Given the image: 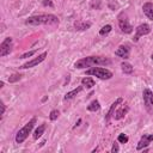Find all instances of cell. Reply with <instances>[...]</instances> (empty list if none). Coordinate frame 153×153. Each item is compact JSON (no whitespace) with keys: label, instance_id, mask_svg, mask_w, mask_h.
I'll use <instances>...</instances> for the list:
<instances>
[{"label":"cell","instance_id":"1","mask_svg":"<svg viewBox=\"0 0 153 153\" xmlns=\"http://www.w3.org/2000/svg\"><path fill=\"white\" fill-rule=\"evenodd\" d=\"M111 61L110 59L105 57V56H86V57H82L80 60H78L75 63H74V67L78 68V69H82V68H86V67H92V66H105V65H110Z\"/></svg>","mask_w":153,"mask_h":153},{"label":"cell","instance_id":"2","mask_svg":"<svg viewBox=\"0 0 153 153\" xmlns=\"http://www.w3.org/2000/svg\"><path fill=\"white\" fill-rule=\"evenodd\" d=\"M60 20L54 14H37L31 16L25 20L26 25L37 26V25H59Z\"/></svg>","mask_w":153,"mask_h":153},{"label":"cell","instance_id":"3","mask_svg":"<svg viewBox=\"0 0 153 153\" xmlns=\"http://www.w3.org/2000/svg\"><path fill=\"white\" fill-rule=\"evenodd\" d=\"M36 122H37V118L33 117V118H31L23 128H20V129L17 131V134H16V142H17V143H22V142H24V141L26 140V137L29 136V134H30L31 130L33 129V126L36 124Z\"/></svg>","mask_w":153,"mask_h":153},{"label":"cell","instance_id":"4","mask_svg":"<svg viewBox=\"0 0 153 153\" xmlns=\"http://www.w3.org/2000/svg\"><path fill=\"white\" fill-rule=\"evenodd\" d=\"M86 75H93L102 80H109L112 78V72L102 67H92L91 69L86 71Z\"/></svg>","mask_w":153,"mask_h":153},{"label":"cell","instance_id":"5","mask_svg":"<svg viewBox=\"0 0 153 153\" xmlns=\"http://www.w3.org/2000/svg\"><path fill=\"white\" fill-rule=\"evenodd\" d=\"M118 26H120L121 31L124 32V33H131L133 32V26L130 25V23L128 20L127 13L121 12L118 14Z\"/></svg>","mask_w":153,"mask_h":153},{"label":"cell","instance_id":"6","mask_svg":"<svg viewBox=\"0 0 153 153\" xmlns=\"http://www.w3.org/2000/svg\"><path fill=\"white\" fill-rule=\"evenodd\" d=\"M142 98L146 110L149 114H153V92L149 88H145L142 91Z\"/></svg>","mask_w":153,"mask_h":153},{"label":"cell","instance_id":"7","mask_svg":"<svg viewBox=\"0 0 153 153\" xmlns=\"http://www.w3.org/2000/svg\"><path fill=\"white\" fill-rule=\"evenodd\" d=\"M12 47H13V41L11 37H6L1 44H0V56L4 57L6 55H8L12 51Z\"/></svg>","mask_w":153,"mask_h":153},{"label":"cell","instance_id":"8","mask_svg":"<svg viewBox=\"0 0 153 153\" xmlns=\"http://www.w3.org/2000/svg\"><path fill=\"white\" fill-rule=\"evenodd\" d=\"M47 55H48V53H47V51H44V53H42L41 55H38L37 57H35V59H32V60H30V61L25 62V63H24V65H22L19 68H22V69H26V68L35 67V66H37L38 63H41L42 61H44V60H45V57H47Z\"/></svg>","mask_w":153,"mask_h":153},{"label":"cell","instance_id":"9","mask_svg":"<svg viewBox=\"0 0 153 153\" xmlns=\"http://www.w3.org/2000/svg\"><path fill=\"white\" fill-rule=\"evenodd\" d=\"M135 31H136V33H135L133 41H134V42H137V41H139V37L145 36V35H148V33L151 32V26H149L148 24L143 23V24H140V25L135 29Z\"/></svg>","mask_w":153,"mask_h":153},{"label":"cell","instance_id":"10","mask_svg":"<svg viewBox=\"0 0 153 153\" xmlns=\"http://www.w3.org/2000/svg\"><path fill=\"white\" fill-rule=\"evenodd\" d=\"M152 141H153V134H143V135L141 136L140 141L137 142L136 149H137V151L143 149V148H145V147H147Z\"/></svg>","mask_w":153,"mask_h":153},{"label":"cell","instance_id":"11","mask_svg":"<svg viewBox=\"0 0 153 153\" xmlns=\"http://www.w3.org/2000/svg\"><path fill=\"white\" fill-rule=\"evenodd\" d=\"M129 54H130V48L127 44L120 45L117 48V50L115 51V55L118 56V57H122V59H128L129 57Z\"/></svg>","mask_w":153,"mask_h":153},{"label":"cell","instance_id":"12","mask_svg":"<svg viewBox=\"0 0 153 153\" xmlns=\"http://www.w3.org/2000/svg\"><path fill=\"white\" fill-rule=\"evenodd\" d=\"M122 102H123V99L120 97V98H117V99L111 104V106H110V109H109V111H108V114H106V116H105V121H106V122L110 121V118L114 116V112H115L116 108H117L120 104H122Z\"/></svg>","mask_w":153,"mask_h":153},{"label":"cell","instance_id":"13","mask_svg":"<svg viewBox=\"0 0 153 153\" xmlns=\"http://www.w3.org/2000/svg\"><path fill=\"white\" fill-rule=\"evenodd\" d=\"M128 111H129V106H128L127 104H123L120 109L115 110V112H114V117H115V120H121V118H123V117L127 115Z\"/></svg>","mask_w":153,"mask_h":153},{"label":"cell","instance_id":"14","mask_svg":"<svg viewBox=\"0 0 153 153\" xmlns=\"http://www.w3.org/2000/svg\"><path fill=\"white\" fill-rule=\"evenodd\" d=\"M142 11L145 13V16L153 22V4L152 2H145L142 6Z\"/></svg>","mask_w":153,"mask_h":153},{"label":"cell","instance_id":"15","mask_svg":"<svg viewBox=\"0 0 153 153\" xmlns=\"http://www.w3.org/2000/svg\"><path fill=\"white\" fill-rule=\"evenodd\" d=\"M74 27L79 31H85V30L91 27V23L84 22V20H76V22H74Z\"/></svg>","mask_w":153,"mask_h":153},{"label":"cell","instance_id":"16","mask_svg":"<svg viewBox=\"0 0 153 153\" xmlns=\"http://www.w3.org/2000/svg\"><path fill=\"white\" fill-rule=\"evenodd\" d=\"M82 88H84V86L81 85V86H78L76 88H74V90H72V91H69V92H67L66 94H65V97H63V99L65 100H69V99H72V98H74L79 92H81L82 91Z\"/></svg>","mask_w":153,"mask_h":153},{"label":"cell","instance_id":"17","mask_svg":"<svg viewBox=\"0 0 153 153\" xmlns=\"http://www.w3.org/2000/svg\"><path fill=\"white\" fill-rule=\"evenodd\" d=\"M45 128H47V124H45V123H42L41 126H38V127L35 129V131H33V139L37 140L38 137H41V136L43 135Z\"/></svg>","mask_w":153,"mask_h":153},{"label":"cell","instance_id":"18","mask_svg":"<svg viewBox=\"0 0 153 153\" xmlns=\"http://www.w3.org/2000/svg\"><path fill=\"white\" fill-rule=\"evenodd\" d=\"M81 85L86 88H92L94 86V80L90 76H85V78L81 79Z\"/></svg>","mask_w":153,"mask_h":153},{"label":"cell","instance_id":"19","mask_svg":"<svg viewBox=\"0 0 153 153\" xmlns=\"http://www.w3.org/2000/svg\"><path fill=\"white\" fill-rule=\"evenodd\" d=\"M121 69H122V72H123L124 74H131L133 71H134L133 66H131L130 63H128V62H122V63H121Z\"/></svg>","mask_w":153,"mask_h":153},{"label":"cell","instance_id":"20","mask_svg":"<svg viewBox=\"0 0 153 153\" xmlns=\"http://www.w3.org/2000/svg\"><path fill=\"white\" fill-rule=\"evenodd\" d=\"M99 109H100V104H99V102H98L97 99L92 100V102L87 105V110H88V111H92V112H96V111H98Z\"/></svg>","mask_w":153,"mask_h":153},{"label":"cell","instance_id":"21","mask_svg":"<svg viewBox=\"0 0 153 153\" xmlns=\"http://www.w3.org/2000/svg\"><path fill=\"white\" fill-rule=\"evenodd\" d=\"M111 30H112V26H111V25H109V24H108V25H104V26H103V27L99 30V35H100V36L108 35V33H109Z\"/></svg>","mask_w":153,"mask_h":153},{"label":"cell","instance_id":"22","mask_svg":"<svg viewBox=\"0 0 153 153\" xmlns=\"http://www.w3.org/2000/svg\"><path fill=\"white\" fill-rule=\"evenodd\" d=\"M22 74H19V73H14V74H12L11 76H8V82H17V81H19L20 79H22Z\"/></svg>","mask_w":153,"mask_h":153},{"label":"cell","instance_id":"23","mask_svg":"<svg viewBox=\"0 0 153 153\" xmlns=\"http://www.w3.org/2000/svg\"><path fill=\"white\" fill-rule=\"evenodd\" d=\"M128 140H129V137L126 135V134H120L118 136H117V141L120 142V143H127L128 142Z\"/></svg>","mask_w":153,"mask_h":153},{"label":"cell","instance_id":"24","mask_svg":"<svg viewBox=\"0 0 153 153\" xmlns=\"http://www.w3.org/2000/svg\"><path fill=\"white\" fill-rule=\"evenodd\" d=\"M59 115H60V111L59 110H51L50 111V115H49V118L51 120V121H55V120H57V117H59Z\"/></svg>","mask_w":153,"mask_h":153},{"label":"cell","instance_id":"25","mask_svg":"<svg viewBox=\"0 0 153 153\" xmlns=\"http://www.w3.org/2000/svg\"><path fill=\"white\" fill-rule=\"evenodd\" d=\"M37 50H31V51H26L25 54H23V55H20L19 56V59H27V57H31L35 53H36Z\"/></svg>","mask_w":153,"mask_h":153},{"label":"cell","instance_id":"26","mask_svg":"<svg viewBox=\"0 0 153 153\" xmlns=\"http://www.w3.org/2000/svg\"><path fill=\"white\" fill-rule=\"evenodd\" d=\"M118 151H120L118 143H117V142H114V143H112V148H111V152H112V153H117Z\"/></svg>","mask_w":153,"mask_h":153},{"label":"cell","instance_id":"27","mask_svg":"<svg viewBox=\"0 0 153 153\" xmlns=\"http://www.w3.org/2000/svg\"><path fill=\"white\" fill-rule=\"evenodd\" d=\"M43 5H44V6H50V7L54 6L53 2H51V0H43Z\"/></svg>","mask_w":153,"mask_h":153},{"label":"cell","instance_id":"28","mask_svg":"<svg viewBox=\"0 0 153 153\" xmlns=\"http://www.w3.org/2000/svg\"><path fill=\"white\" fill-rule=\"evenodd\" d=\"M1 106H2V111H1V118H2V117H4V115H5V111H6V105L2 103V104H1Z\"/></svg>","mask_w":153,"mask_h":153},{"label":"cell","instance_id":"29","mask_svg":"<svg viewBox=\"0 0 153 153\" xmlns=\"http://www.w3.org/2000/svg\"><path fill=\"white\" fill-rule=\"evenodd\" d=\"M80 123H81V120L79 118V120H78V122L75 123V126H74V128H76V127H79V126H80Z\"/></svg>","mask_w":153,"mask_h":153},{"label":"cell","instance_id":"30","mask_svg":"<svg viewBox=\"0 0 153 153\" xmlns=\"http://www.w3.org/2000/svg\"><path fill=\"white\" fill-rule=\"evenodd\" d=\"M151 59H152V60H153V54H152V55H151Z\"/></svg>","mask_w":153,"mask_h":153}]
</instances>
